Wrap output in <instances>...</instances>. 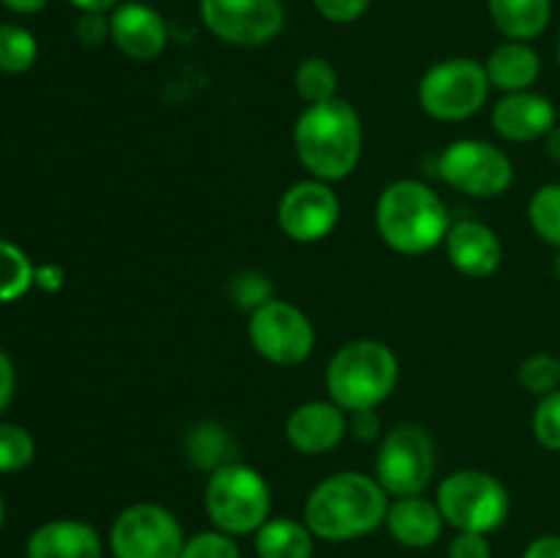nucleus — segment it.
I'll use <instances>...</instances> for the list:
<instances>
[{
	"label": "nucleus",
	"instance_id": "1",
	"mask_svg": "<svg viewBox=\"0 0 560 558\" xmlns=\"http://www.w3.org/2000/svg\"><path fill=\"white\" fill-rule=\"evenodd\" d=\"M388 492L375 476L342 470L323 479L304 503V523L317 539L350 542L386 525Z\"/></svg>",
	"mask_w": 560,
	"mask_h": 558
},
{
	"label": "nucleus",
	"instance_id": "2",
	"mask_svg": "<svg viewBox=\"0 0 560 558\" xmlns=\"http://www.w3.org/2000/svg\"><path fill=\"white\" fill-rule=\"evenodd\" d=\"M293 146L312 178L331 184L359 167L364 126L353 104L345 98L310 104L295 120Z\"/></svg>",
	"mask_w": 560,
	"mask_h": 558
},
{
	"label": "nucleus",
	"instance_id": "3",
	"mask_svg": "<svg viewBox=\"0 0 560 558\" xmlns=\"http://www.w3.org/2000/svg\"><path fill=\"white\" fill-rule=\"evenodd\" d=\"M375 222L381 239L402 255H427L452 230L446 202L421 181H394L377 200Z\"/></svg>",
	"mask_w": 560,
	"mask_h": 558
},
{
	"label": "nucleus",
	"instance_id": "4",
	"mask_svg": "<svg viewBox=\"0 0 560 558\" xmlns=\"http://www.w3.org/2000/svg\"><path fill=\"white\" fill-rule=\"evenodd\" d=\"M397 377L399 361L388 345L377 339H353L328 361L326 386L331 403L353 414L377 408L394 392Z\"/></svg>",
	"mask_w": 560,
	"mask_h": 558
},
{
	"label": "nucleus",
	"instance_id": "5",
	"mask_svg": "<svg viewBox=\"0 0 560 558\" xmlns=\"http://www.w3.org/2000/svg\"><path fill=\"white\" fill-rule=\"evenodd\" d=\"M206 512L213 528L230 536L257 534L271 514V490L262 474L241 463L213 470L206 485Z\"/></svg>",
	"mask_w": 560,
	"mask_h": 558
},
{
	"label": "nucleus",
	"instance_id": "6",
	"mask_svg": "<svg viewBox=\"0 0 560 558\" xmlns=\"http://www.w3.org/2000/svg\"><path fill=\"white\" fill-rule=\"evenodd\" d=\"M446 525L474 534H492L509 518V490L485 470H457L438 485L435 496Z\"/></svg>",
	"mask_w": 560,
	"mask_h": 558
},
{
	"label": "nucleus",
	"instance_id": "7",
	"mask_svg": "<svg viewBox=\"0 0 560 558\" xmlns=\"http://www.w3.org/2000/svg\"><path fill=\"white\" fill-rule=\"evenodd\" d=\"M490 77L474 58H446L419 82V104L435 120H465L485 107Z\"/></svg>",
	"mask_w": 560,
	"mask_h": 558
},
{
	"label": "nucleus",
	"instance_id": "8",
	"mask_svg": "<svg viewBox=\"0 0 560 558\" xmlns=\"http://www.w3.org/2000/svg\"><path fill=\"white\" fill-rule=\"evenodd\" d=\"M435 476V443L419 425H399L383 438L375 479L388 496H421Z\"/></svg>",
	"mask_w": 560,
	"mask_h": 558
},
{
	"label": "nucleus",
	"instance_id": "9",
	"mask_svg": "<svg viewBox=\"0 0 560 558\" xmlns=\"http://www.w3.org/2000/svg\"><path fill=\"white\" fill-rule=\"evenodd\" d=\"M184 545L178 518L159 503H131L109 528L115 558H180Z\"/></svg>",
	"mask_w": 560,
	"mask_h": 558
},
{
	"label": "nucleus",
	"instance_id": "10",
	"mask_svg": "<svg viewBox=\"0 0 560 558\" xmlns=\"http://www.w3.org/2000/svg\"><path fill=\"white\" fill-rule=\"evenodd\" d=\"M438 175L468 197H501L514 181L512 159L485 140H457L438 159Z\"/></svg>",
	"mask_w": 560,
	"mask_h": 558
},
{
	"label": "nucleus",
	"instance_id": "11",
	"mask_svg": "<svg viewBox=\"0 0 560 558\" xmlns=\"http://www.w3.org/2000/svg\"><path fill=\"white\" fill-rule=\"evenodd\" d=\"M249 339L257 353L277 367H295L315 350V328L295 304L271 299L249 315Z\"/></svg>",
	"mask_w": 560,
	"mask_h": 558
},
{
	"label": "nucleus",
	"instance_id": "12",
	"mask_svg": "<svg viewBox=\"0 0 560 558\" xmlns=\"http://www.w3.org/2000/svg\"><path fill=\"white\" fill-rule=\"evenodd\" d=\"M208 31L233 47H262L284 27L282 0H200Z\"/></svg>",
	"mask_w": 560,
	"mask_h": 558
},
{
	"label": "nucleus",
	"instance_id": "13",
	"mask_svg": "<svg viewBox=\"0 0 560 558\" xmlns=\"http://www.w3.org/2000/svg\"><path fill=\"white\" fill-rule=\"evenodd\" d=\"M339 197L326 181H299L279 200V228L299 244H315L331 235L339 222Z\"/></svg>",
	"mask_w": 560,
	"mask_h": 558
},
{
	"label": "nucleus",
	"instance_id": "14",
	"mask_svg": "<svg viewBox=\"0 0 560 558\" xmlns=\"http://www.w3.org/2000/svg\"><path fill=\"white\" fill-rule=\"evenodd\" d=\"M109 38L131 60H153L167 47V22L153 5L129 0L109 14Z\"/></svg>",
	"mask_w": 560,
	"mask_h": 558
},
{
	"label": "nucleus",
	"instance_id": "15",
	"mask_svg": "<svg viewBox=\"0 0 560 558\" xmlns=\"http://www.w3.org/2000/svg\"><path fill=\"white\" fill-rule=\"evenodd\" d=\"M348 410H342L331 399L328 403L326 399H312V403L299 405L290 414L284 435L295 452L315 457V454L337 449L342 438L348 435Z\"/></svg>",
	"mask_w": 560,
	"mask_h": 558
},
{
	"label": "nucleus",
	"instance_id": "16",
	"mask_svg": "<svg viewBox=\"0 0 560 558\" xmlns=\"http://www.w3.org/2000/svg\"><path fill=\"white\" fill-rule=\"evenodd\" d=\"M492 126L509 142H534L558 126L556 104L534 91L506 93L492 109Z\"/></svg>",
	"mask_w": 560,
	"mask_h": 558
},
{
	"label": "nucleus",
	"instance_id": "17",
	"mask_svg": "<svg viewBox=\"0 0 560 558\" xmlns=\"http://www.w3.org/2000/svg\"><path fill=\"white\" fill-rule=\"evenodd\" d=\"M446 255L452 266L468 279H487L501 268L503 246L487 224L463 219L446 235Z\"/></svg>",
	"mask_w": 560,
	"mask_h": 558
},
{
	"label": "nucleus",
	"instance_id": "18",
	"mask_svg": "<svg viewBox=\"0 0 560 558\" xmlns=\"http://www.w3.org/2000/svg\"><path fill=\"white\" fill-rule=\"evenodd\" d=\"M102 536L82 520H52L27 539V558H102Z\"/></svg>",
	"mask_w": 560,
	"mask_h": 558
},
{
	"label": "nucleus",
	"instance_id": "19",
	"mask_svg": "<svg viewBox=\"0 0 560 558\" xmlns=\"http://www.w3.org/2000/svg\"><path fill=\"white\" fill-rule=\"evenodd\" d=\"M441 509L435 501L424 496H405L388 503L386 528L394 539L402 547H413V550H424V547L435 545L443 534Z\"/></svg>",
	"mask_w": 560,
	"mask_h": 558
},
{
	"label": "nucleus",
	"instance_id": "20",
	"mask_svg": "<svg viewBox=\"0 0 560 558\" xmlns=\"http://www.w3.org/2000/svg\"><path fill=\"white\" fill-rule=\"evenodd\" d=\"M485 69L492 88L503 93H523L539 82L541 58L528 42H506L492 49Z\"/></svg>",
	"mask_w": 560,
	"mask_h": 558
},
{
	"label": "nucleus",
	"instance_id": "21",
	"mask_svg": "<svg viewBox=\"0 0 560 558\" xmlns=\"http://www.w3.org/2000/svg\"><path fill=\"white\" fill-rule=\"evenodd\" d=\"M490 16L509 42H534L547 31L552 0H487Z\"/></svg>",
	"mask_w": 560,
	"mask_h": 558
},
{
	"label": "nucleus",
	"instance_id": "22",
	"mask_svg": "<svg viewBox=\"0 0 560 558\" xmlns=\"http://www.w3.org/2000/svg\"><path fill=\"white\" fill-rule=\"evenodd\" d=\"M255 550L260 558H312L315 534L293 518H273L257 528Z\"/></svg>",
	"mask_w": 560,
	"mask_h": 558
},
{
	"label": "nucleus",
	"instance_id": "23",
	"mask_svg": "<svg viewBox=\"0 0 560 558\" xmlns=\"http://www.w3.org/2000/svg\"><path fill=\"white\" fill-rule=\"evenodd\" d=\"M233 452L235 446L230 432L222 425H213V421L197 425L186 438V454H189L191 465L208 470V474L233 463Z\"/></svg>",
	"mask_w": 560,
	"mask_h": 558
},
{
	"label": "nucleus",
	"instance_id": "24",
	"mask_svg": "<svg viewBox=\"0 0 560 558\" xmlns=\"http://www.w3.org/2000/svg\"><path fill=\"white\" fill-rule=\"evenodd\" d=\"M293 85L295 93H299L306 102V107H310V104H323L337 98L339 77L331 60L320 58V55H312V58H304L295 66Z\"/></svg>",
	"mask_w": 560,
	"mask_h": 558
},
{
	"label": "nucleus",
	"instance_id": "25",
	"mask_svg": "<svg viewBox=\"0 0 560 558\" xmlns=\"http://www.w3.org/2000/svg\"><path fill=\"white\" fill-rule=\"evenodd\" d=\"M36 282V268L20 246L0 241V301H16Z\"/></svg>",
	"mask_w": 560,
	"mask_h": 558
},
{
	"label": "nucleus",
	"instance_id": "26",
	"mask_svg": "<svg viewBox=\"0 0 560 558\" xmlns=\"http://www.w3.org/2000/svg\"><path fill=\"white\" fill-rule=\"evenodd\" d=\"M38 58V44L31 31L20 25H0V71L22 74Z\"/></svg>",
	"mask_w": 560,
	"mask_h": 558
},
{
	"label": "nucleus",
	"instance_id": "27",
	"mask_svg": "<svg viewBox=\"0 0 560 558\" xmlns=\"http://www.w3.org/2000/svg\"><path fill=\"white\" fill-rule=\"evenodd\" d=\"M528 217L536 235L560 249V184H547L534 191L528 202Z\"/></svg>",
	"mask_w": 560,
	"mask_h": 558
},
{
	"label": "nucleus",
	"instance_id": "28",
	"mask_svg": "<svg viewBox=\"0 0 560 558\" xmlns=\"http://www.w3.org/2000/svg\"><path fill=\"white\" fill-rule=\"evenodd\" d=\"M36 454L31 432L20 425H0V474H16L27 468Z\"/></svg>",
	"mask_w": 560,
	"mask_h": 558
},
{
	"label": "nucleus",
	"instance_id": "29",
	"mask_svg": "<svg viewBox=\"0 0 560 558\" xmlns=\"http://www.w3.org/2000/svg\"><path fill=\"white\" fill-rule=\"evenodd\" d=\"M520 383L523 388H528L530 394H552L560 388V359L550 353H534L520 364L517 370Z\"/></svg>",
	"mask_w": 560,
	"mask_h": 558
},
{
	"label": "nucleus",
	"instance_id": "30",
	"mask_svg": "<svg viewBox=\"0 0 560 558\" xmlns=\"http://www.w3.org/2000/svg\"><path fill=\"white\" fill-rule=\"evenodd\" d=\"M534 438L550 452H560V388L545 394L534 410Z\"/></svg>",
	"mask_w": 560,
	"mask_h": 558
},
{
	"label": "nucleus",
	"instance_id": "31",
	"mask_svg": "<svg viewBox=\"0 0 560 558\" xmlns=\"http://www.w3.org/2000/svg\"><path fill=\"white\" fill-rule=\"evenodd\" d=\"M180 558H241L238 545L224 531H202L186 539Z\"/></svg>",
	"mask_w": 560,
	"mask_h": 558
},
{
	"label": "nucleus",
	"instance_id": "32",
	"mask_svg": "<svg viewBox=\"0 0 560 558\" xmlns=\"http://www.w3.org/2000/svg\"><path fill=\"white\" fill-rule=\"evenodd\" d=\"M230 295H233V301L241 306V310L255 312L257 306H262L266 301L273 299V290H271V282H268L262 274L246 271L233 279V284H230Z\"/></svg>",
	"mask_w": 560,
	"mask_h": 558
},
{
	"label": "nucleus",
	"instance_id": "33",
	"mask_svg": "<svg viewBox=\"0 0 560 558\" xmlns=\"http://www.w3.org/2000/svg\"><path fill=\"white\" fill-rule=\"evenodd\" d=\"M312 3H315L317 14L326 16L334 25H350L366 14L372 0H312Z\"/></svg>",
	"mask_w": 560,
	"mask_h": 558
},
{
	"label": "nucleus",
	"instance_id": "34",
	"mask_svg": "<svg viewBox=\"0 0 560 558\" xmlns=\"http://www.w3.org/2000/svg\"><path fill=\"white\" fill-rule=\"evenodd\" d=\"M77 38H80L85 47H102L109 38V16L107 11H80V20H77Z\"/></svg>",
	"mask_w": 560,
	"mask_h": 558
},
{
	"label": "nucleus",
	"instance_id": "35",
	"mask_svg": "<svg viewBox=\"0 0 560 558\" xmlns=\"http://www.w3.org/2000/svg\"><path fill=\"white\" fill-rule=\"evenodd\" d=\"M448 558H492V547L487 534H474V531H459L448 542Z\"/></svg>",
	"mask_w": 560,
	"mask_h": 558
},
{
	"label": "nucleus",
	"instance_id": "36",
	"mask_svg": "<svg viewBox=\"0 0 560 558\" xmlns=\"http://www.w3.org/2000/svg\"><path fill=\"white\" fill-rule=\"evenodd\" d=\"M348 427L359 441H375L381 435V416L372 410H353L348 414Z\"/></svg>",
	"mask_w": 560,
	"mask_h": 558
},
{
	"label": "nucleus",
	"instance_id": "37",
	"mask_svg": "<svg viewBox=\"0 0 560 558\" xmlns=\"http://www.w3.org/2000/svg\"><path fill=\"white\" fill-rule=\"evenodd\" d=\"M523 558H560V534L536 536V539L525 547Z\"/></svg>",
	"mask_w": 560,
	"mask_h": 558
},
{
	"label": "nucleus",
	"instance_id": "38",
	"mask_svg": "<svg viewBox=\"0 0 560 558\" xmlns=\"http://www.w3.org/2000/svg\"><path fill=\"white\" fill-rule=\"evenodd\" d=\"M14 386H16L14 364H11L9 356L0 350V414H3L5 405L11 403V397H14Z\"/></svg>",
	"mask_w": 560,
	"mask_h": 558
},
{
	"label": "nucleus",
	"instance_id": "39",
	"mask_svg": "<svg viewBox=\"0 0 560 558\" xmlns=\"http://www.w3.org/2000/svg\"><path fill=\"white\" fill-rule=\"evenodd\" d=\"M0 3L9 5L16 14H36V11H42L49 0H0Z\"/></svg>",
	"mask_w": 560,
	"mask_h": 558
},
{
	"label": "nucleus",
	"instance_id": "40",
	"mask_svg": "<svg viewBox=\"0 0 560 558\" xmlns=\"http://www.w3.org/2000/svg\"><path fill=\"white\" fill-rule=\"evenodd\" d=\"M69 3L80 11H113L118 9L124 0H69Z\"/></svg>",
	"mask_w": 560,
	"mask_h": 558
},
{
	"label": "nucleus",
	"instance_id": "41",
	"mask_svg": "<svg viewBox=\"0 0 560 558\" xmlns=\"http://www.w3.org/2000/svg\"><path fill=\"white\" fill-rule=\"evenodd\" d=\"M60 279H63V274H60L58 268L47 266V268H42V271H36V282L47 290L60 288Z\"/></svg>",
	"mask_w": 560,
	"mask_h": 558
},
{
	"label": "nucleus",
	"instance_id": "42",
	"mask_svg": "<svg viewBox=\"0 0 560 558\" xmlns=\"http://www.w3.org/2000/svg\"><path fill=\"white\" fill-rule=\"evenodd\" d=\"M545 140H547V153H550V159H556L560 164V126H556Z\"/></svg>",
	"mask_w": 560,
	"mask_h": 558
},
{
	"label": "nucleus",
	"instance_id": "43",
	"mask_svg": "<svg viewBox=\"0 0 560 558\" xmlns=\"http://www.w3.org/2000/svg\"><path fill=\"white\" fill-rule=\"evenodd\" d=\"M3 518H5V507H3V496H0V528H3Z\"/></svg>",
	"mask_w": 560,
	"mask_h": 558
},
{
	"label": "nucleus",
	"instance_id": "44",
	"mask_svg": "<svg viewBox=\"0 0 560 558\" xmlns=\"http://www.w3.org/2000/svg\"><path fill=\"white\" fill-rule=\"evenodd\" d=\"M556 277L560 279V249H558V255H556Z\"/></svg>",
	"mask_w": 560,
	"mask_h": 558
},
{
	"label": "nucleus",
	"instance_id": "45",
	"mask_svg": "<svg viewBox=\"0 0 560 558\" xmlns=\"http://www.w3.org/2000/svg\"><path fill=\"white\" fill-rule=\"evenodd\" d=\"M558 66H560V38H558Z\"/></svg>",
	"mask_w": 560,
	"mask_h": 558
}]
</instances>
